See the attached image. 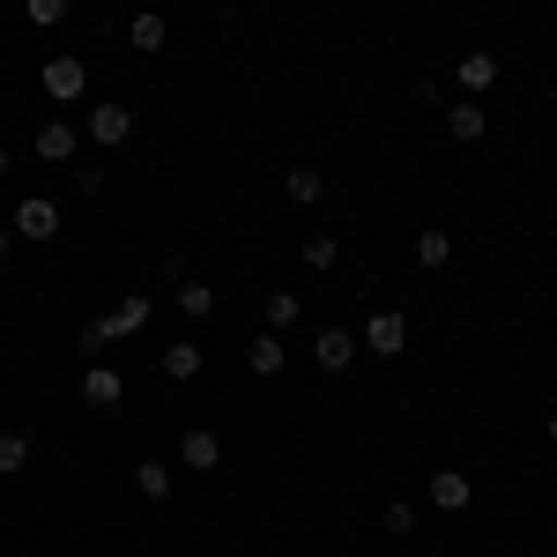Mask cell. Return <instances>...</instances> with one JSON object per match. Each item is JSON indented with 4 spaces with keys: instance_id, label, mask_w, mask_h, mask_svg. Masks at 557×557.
Wrapping results in <instances>:
<instances>
[{
    "instance_id": "obj_1",
    "label": "cell",
    "mask_w": 557,
    "mask_h": 557,
    "mask_svg": "<svg viewBox=\"0 0 557 557\" xmlns=\"http://www.w3.org/2000/svg\"><path fill=\"white\" fill-rule=\"evenodd\" d=\"M357 349H372V357H401V349H409V312H372L364 335H357Z\"/></svg>"
},
{
    "instance_id": "obj_2",
    "label": "cell",
    "mask_w": 557,
    "mask_h": 557,
    "mask_svg": "<svg viewBox=\"0 0 557 557\" xmlns=\"http://www.w3.org/2000/svg\"><path fill=\"white\" fill-rule=\"evenodd\" d=\"M8 231H15V238H30V246H52V238H60V209H52L45 194H30V201L15 209V223H8Z\"/></svg>"
},
{
    "instance_id": "obj_3",
    "label": "cell",
    "mask_w": 557,
    "mask_h": 557,
    "mask_svg": "<svg viewBox=\"0 0 557 557\" xmlns=\"http://www.w3.org/2000/svg\"><path fill=\"white\" fill-rule=\"evenodd\" d=\"M38 83H45V97H52V104H75V97L89 89V67L60 52V60H45V75H38Z\"/></svg>"
},
{
    "instance_id": "obj_4",
    "label": "cell",
    "mask_w": 557,
    "mask_h": 557,
    "mask_svg": "<svg viewBox=\"0 0 557 557\" xmlns=\"http://www.w3.org/2000/svg\"><path fill=\"white\" fill-rule=\"evenodd\" d=\"M178 469H194V475H215V469H223V438H215L209 424H194L186 438H178Z\"/></svg>"
},
{
    "instance_id": "obj_5",
    "label": "cell",
    "mask_w": 557,
    "mask_h": 557,
    "mask_svg": "<svg viewBox=\"0 0 557 557\" xmlns=\"http://www.w3.org/2000/svg\"><path fill=\"white\" fill-rule=\"evenodd\" d=\"M30 149H38V164H75V149H83V134L67 127V120H45L30 134Z\"/></svg>"
},
{
    "instance_id": "obj_6",
    "label": "cell",
    "mask_w": 557,
    "mask_h": 557,
    "mask_svg": "<svg viewBox=\"0 0 557 557\" xmlns=\"http://www.w3.org/2000/svg\"><path fill=\"white\" fill-rule=\"evenodd\" d=\"M454 83L469 89V97H491V89H498V52H491V45H475V52H461Z\"/></svg>"
},
{
    "instance_id": "obj_7",
    "label": "cell",
    "mask_w": 557,
    "mask_h": 557,
    "mask_svg": "<svg viewBox=\"0 0 557 557\" xmlns=\"http://www.w3.org/2000/svg\"><path fill=\"white\" fill-rule=\"evenodd\" d=\"M89 141H104V149H120V141H127L134 134V104H89Z\"/></svg>"
},
{
    "instance_id": "obj_8",
    "label": "cell",
    "mask_w": 557,
    "mask_h": 557,
    "mask_svg": "<svg viewBox=\"0 0 557 557\" xmlns=\"http://www.w3.org/2000/svg\"><path fill=\"white\" fill-rule=\"evenodd\" d=\"M312 364H320V372H349V364H357V335H349V327H320V335H312Z\"/></svg>"
},
{
    "instance_id": "obj_9",
    "label": "cell",
    "mask_w": 557,
    "mask_h": 557,
    "mask_svg": "<svg viewBox=\"0 0 557 557\" xmlns=\"http://www.w3.org/2000/svg\"><path fill=\"white\" fill-rule=\"evenodd\" d=\"M83 401L89 409H120V401H127V380H120L112 364H89L83 372Z\"/></svg>"
},
{
    "instance_id": "obj_10",
    "label": "cell",
    "mask_w": 557,
    "mask_h": 557,
    "mask_svg": "<svg viewBox=\"0 0 557 557\" xmlns=\"http://www.w3.org/2000/svg\"><path fill=\"white\" fill-rule=\"evenodd\" d=\"M283 357H290V349H283V335H275V327H260L253 343H246V364H253V380H275V372H283Z\"/></svg>"
},
{
    "instance_id": "obj_11",
    "label": "cell",
    "mask_w": 557,
    "mask_h": 557,
    "mask_svg": "<svg viewBox=\"0 0 557 557\" xmlns=\"http://www.w3.org/2000/svg\"><path fill=\"white\" fill-rule=\"evenodd\" d=\"M446 134H454V141H483V134H491L483 97H469V104H446Z\"/></svg>"
},
{
    "instance_id": "obj_12",
    "label": "cell",
    "mask_w": 557,
    "mask_h": 557,
    "mask_svg": "<svg viewBox=\"0 0 557 557\" xmlns=\"http://www.w3.org/2000/svg\"><path fill=\"white\" fill-rule=\"evenodd\" d=\"M469 498H475V483L461 469H438V475H431V506H438V513H461Z\"/></svg>"
},
{
    "instance_id": "obj_13",
    "label": "cell",
    "mask_w": 557,
    "mask_h": 557,
    "mask_svg": "<svg viewBox=\"0 0 557 557\" xmlns=\"http://www.w3.org/2000/svg\"><path fill=\"white\" fill-rule=\"evenodd\" d=\"M127 45L134 52H164V45H172V23H164L157 8H141V15L127 23Z\"/></svg>"
},
{
    "instance_id": "obj_14",
    "label": "cell",
    "mask_w": 557,
    "mask_h": 557,
    "mask_svg": "<svg viewBox=\"0 0 557 557\" xmlns=\"http://www.w3.org/2000/svg\"><path fill=\"white\" fill-rule=\"evenodd\" d=\"M283 194H290V209H312V201L327 194V178H320V164H290V172H283Z\"/></svg>"
},
{
    "instance_id": "obj_15",
    "label": "cell",
    "mask_w": 557,
    "mask_h": 557,
    "mask_svg": "<svg viewBox=\"0 0 557 557\" xmlns=\"http://www.w3.org/2000/svg\"><path fill=\"white\" fill-rule=\"evenodd\" d=\"M157 364H164V380H201V364H209V357H201V343H164V357H157Z\"/></svg>"
},
{
    "instance_id": "obj_16",
    "label": "cell",
    "mask_w": 557,
    "mask_h": 557,
    "mask_svg": "<svg viewBox=\"0 0 557 557\" xmlns=\"http://www.w3.org/2000/svg\"><path fill=\"white\" fill-rule=\"evenodd\" d=\"M172 298H178L186 320H209V312H215V290H209V283H194V275H172Z\"/></svg>"
},
{
    "instance_id": "obj_17",
    "label": "cell",
    "mask_w": 557,
    "mask_h": 557,
    "mask_svg": "<svg viewBox=\"0 0 557 557\" xmlns=\"http://www.w3.org/2000/svg\"><path fill=\"white\" fill-rule=\"evenodd\" d=\"M446 260H454V238H446L438 223H424V231H417V268H424V275H438Z\"/></svg>"
},
{
    "instance_id": "obj_18",
    "label": "cell",
    "mask_w": 557,
    "mask_h": 557,
    "mask_svg": "<svg viewBox=\"0 0 557 557\" xmlns=\"http://www.w3.org/2000/svg\"><path fill=\"white\" fill-rule=\"evenodd\" d=\"M134 491H141L149 506H164V498H172V461H141V469H134Z\"/></svg>"
},
{
    "instance_id": "obj_19",
    "label": "cell",
    "mask_w": 557,
    "mask_h": 557,
    "mask_svg": "<svg viewBox=\"0 0 557 557\" xmlns=\"http://www.w3.org/2000/svg\"><path fill=\"white\" fill-rule=\"evenodd\" d=\"M104 327H112V335H134V327H149V298H120L112 312H104Z\"/></svg>"
},
{
    "instance_id": "obj_20",
    "label": "cell",
    "mask_w": 557,
    "mask_h": 557,
    "mask_svg": "<svg viewBox=\"0 0 557 557\" xmlns=\"http://www.w3.org/2000/svg\"><path fill=\"white\" fill-rule=\"evenodd\" d=\"M30 469V431H0V475Z\"/></svg>"
},
{
    "instance_id": "obj_21",
    "label": "cell",
    "mask_w": 557,
    "mask_h": 557,
    "mask_svg": "<svg viewBox=\"0 0 557 557\" xmlns=\"http://www.w3.org/2000/svg\"><path fill=\"white\" fill-rule=\"evenodd\" d=\"M335 260H343V246H335L327 231H312V238H305V268H312V275H327Z\"/></svg>"
},
{
    "instance_id": "obj_22",
    "label": "cell",
    "mask_w": 557,
    "mask_h": 557,
    "mask_svg": "<svg viewBox=\"0 0 557 557\" xmlns=\"http://www.w3.org/2000/svg\"><path fill=\"white\" fill-rule=\"evenodd\" d=\"M298 290H268V327H275V335H283V327H298Z\"/></svg>"
},
{
    "instance_id": "obj_23",
    "label": "cell",
    "mask_w": 557,
    "mask_h": 557,
    "mask_svg": "<svg viewBox=\"0 0 557 557\" xmlns=\"http://www.w3.org/2000/svg\"><path fill=\"white\" fill-rule=\"evenodd\" d=\"M23 15H30L38 30H52V23H67V0H23Z\"/></svg>"
},
{
    "instance_id": "obj_24",
    "label": "cell",
    "mask_w": 557,
    "mask_h": 557,
    "mask_svg": "<svg viewBox=\"0 0 557 557\" xmlns=\"http://www.w3.org/2000/svg\"><path fill=\"white\" fill-rule=\"evenodd\" d=\"M380 520H386V535H417V506H409V498H394Z\"/></svg>"
},
{
    "instance_id": "obj_25",
    "label": "cell",
    "mask_w": 557,
    "mask_h": 557,
    "mask_svg": "<svg viewBox=\"0 0 557 557\" xmlns=\"http://www.w3.org/2000/svg\"><path fill=\"white\" fill-rule=\"evenodd\" d=\"M112 343H120V335H112L104 320H89V327H83V343H75V349H83V357H104V349H112Z\"/></svg>"
},
{
    "instance_id": "obj_26",
    "label": "cell",
    "mask_w": 557,
    "mask_h": 557,
    "mask_svg": "<svg viewBox=\"0 0 557 557\" xmlns=\"http://www.w3.org/2000/svg\"><path fill=\"white\" fill-rule=\"evenodd\" d=\"M8 253H15V231H8V223H0V260H8Z\"/></svg>"
},
{
    "instance_id": "obj_27",
    "label": "cell",
    "mask_w": 557,
    "mask_h": 557,
    "mask_svg": "<svg viewBox=\"0 0 557 557\" xmlns=\"http://www.w3.org/2000/svg\"><path fill=\"white\" fill-rule=\"evenodd\" d=\"M8 172H15V157H8V149H0V178H8Z\"/></svg>"
},
{
    "instance_id": "obj_28",
    "label": "cell",
    "mask_w": 557,
    "mask_h": 557,
    "mask_svg": "<svg viewBox=\"0 0 557 557\" xmlns=\"http://www.w3.org/2000/svg\"><path fill=\"white\" fill-rule=\"evenodd\" d=\"M550 446H557V409H550Z\"/></svg>"
}]
</instances>
